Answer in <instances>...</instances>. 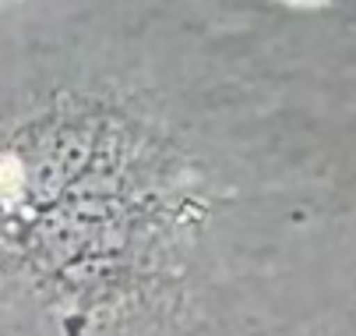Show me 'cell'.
Instances as JSON below:
<instances>
[{
  "mask_svg": "<svg viewBox=\"0 0 356 336\" xmlns=\"http://www.w3.org/2000/svg\"><path fill=\"white\" fill-rule=\"evenodd\" d=\"M289 4H300V8H318V4H328V0H289Z\"/></svg>",
  "mask_w": 356,
  "mask_h": 336,
  "instance_id": "6da1fadb",
  "label": "cell"
}]
</instances>
